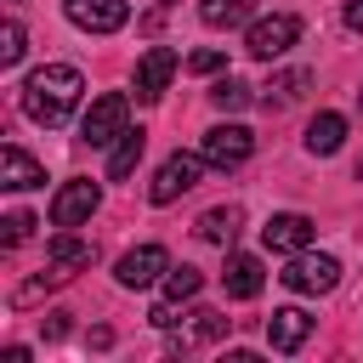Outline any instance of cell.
Returning <instances> with one entry per match:
<instances>
[{
	"label": "cell",
	"mask_w": 363,
	"mask_h": 363,
	"mask_svg": "<svg viewBox=\"0 0 363 363\" xmlns=\"http://www.w3.org/2000/svg\"><path fill=\"white\" fill-rule=\"evenodd\" d=\"M79 96H85V74L68 68V62H45V68H34L23 79V113L34 125H45V130L68 125V113L79 108Z\"/></svg>",
	"instance_id": "6da1fadb"
},
{
	"label": "cell",
	"mask_w": 363,
	"mask_h": 363,
	"mask_svg": "<svg viewBox=\"0 0 363 363\" xmlns=\"http://www.w3.org/2000/svg\"><path fill=\"white\" fill-rule=\"evenodd\" d=\"M125 119H130V96H125V91H108V96L91 102V113H85V125H79V142H85V147H113V142L130 130Z\"/></svg>",
	"instance_id": "7a4b0ae2"
},
{
	"label": "cell",
	"mask_w": 363,
	"mask_h": 363,
	"mask_svg": "<svg viewBox=\"0 0 363 363\" xmlns=\"http://www.w3.org/2000/svg\"><path fill=\"white\" fill-rule=\"evenodd\" d=\"M278 278H284V289H295V295H329V289L340 284V261H335V255L295 250V255H289V267H284Z\"/></svg>",
	"instance_id": "3957f363"
},
{
	"label": "cell",
	"mask_w": 363,
	"mask_h": 363,
	"mask_svg": "<svg viewBox=\"0 0 363 363\" xmlns=\"http://www.w3.org/2000/svg\"><path fill=\"white\" fill-rule=\"evenodd\" d=\"M295 40H301V17H295V11H272V17H255V23H250L244 51L261 57V62H272V57H284Z\"/></svg>",
	"instance_id": "277c9868"
},
{
	"label": "cell",
	"mask_w": 363,
	"mask_h": 363,
	"mask_svg": "<svg viewBox=\"0 0 363 363\" xmlns=\"http://www.w3.org/2000/svg\"><path fill=\"white\" fill-rule=\"evenodd\" d=\"M199 176H204V153H170V159L159 164V176H153V187H147V199H153V204H176L182 193H193V187H199Z\"/></svg>",
	"instance_id": "5b68a950"
},
{
	"label": "cell",
	"mask_w": 363,
	"mask_h": 363,
	"mask_svg": "<svg viewBox=\"0 0 363 363\" xmlns=\"http://www.w3.org/2000/svg\"><path fill=\"white\" fill-rule=\"evenodd\" d=\"M250 147H255V136H250L244 125H216V130H204V142H199V153H204L210 170H238V164L250 159Z\"/></svg>",
	"instance_id": "8992f818"
},
{
	"label": "cell",
	"mask_w": 363,
	"mask_h": 363,
	"mask_svg": "<svg viewBox=\"0 0 363 363\" xmlns=\"http://www.w3.org/2000/svg\"><path fill=\"white\" fill-rule=\"evenodd\" d=\"M170 272V255H164V244H136L130 255H119V267H113V278L125 284V289H147V284H159Z\"/></svg>",
	"instance_id": "52a82bcc"
},
{
	"label": "cell",
	"mask_w": 363,
	"mask_h": 363,
	"mask_svg": "<svg viewBox=\"0 0 363 363\" xmlns=\"http://www.w3.org/2000/svg\"><path fill=\"white\" fill-rule=\"evenodd\" d=\"M221 335H227V318L210 312V306H193V312L176 318V329H170V352H199V346H210V340H221Z\"/></svg>",
	"instance_id": "ba28073f"
},
{
	"label": "cell",
	"mask_w": 363,
	"mask_h": 363,
	"mask_svg": "<svg viewBox=\"0 0 363 363\" xmlns=\"http://www.w3.org/2000/svg\"><path fill=\"white\" fill-rule=\"evenodd\" d=\"M62 11H68V23L85 28V34H113V28H125V17H130L125 0H62Z\"/></svg>",
	"instance_id": "9c48e42d"
},
{
	"label": "cell",
	"mask_w": 363,
	"mask_h": 363,
	"mask_svg": "<svg viewBox=\"0 0 363 363\" xmlns=\"http://www.w3.org/2000/svg\"><path fill=\"white\" fill-rule=\"evenodd\" d=\"M96 199H102L96 182H62L57 199H51V227H79V221H91Z\"/></svg>",
	"instance_id": "30bf717a"
},
{
	"label": "cell",
	"mask_w": 363,
	"mask_h": 363,
	"mask_svg": "<svg viewBox=\"0 0 363 363\" xmlns=\"http://www.w3.org/2000/svg\"><path fill=\"white\" fill-rule=\"evenodd\" d=\"M312 216H301V210H278L267 227H261V238H267V250H278V255H295V250H306L312 244Z\"/></svg>",
	"instance_id": "8fae6325"
},
{
	"label": "cell",
	"mask_w": 363,
	"mask_h": 363,
	"mask_svg": "<svg viewBox=\"0 0 363 363\" xmlns=\"http://www.w3.org/2000/svg\"><path fill=\"white\" fill-rule=\"evenodd\" d=\"M170 74H176V51L170 45L142 51V62H136V102H159L164 85H170Z\"/></svg>",
	"instance_id": "7c38bea8"
},
{
	"label": "cell",
	"mask_w": 363,
	"mask_h": 363,
	"mask_svg": "<svg viewBox=\"0 0 363 363\" xmlns=\"http://www.w3.org/2000/svg\"><path fill=\"white\" fill-rule=\"evenodd\" d=\"M306 335H312V318H306L301 306H278V312L267 318V346H272V352H301Z\"/></svg>",
	"instance_id": "4fadbf2b"
},
{
	"label": "cell",
	"mask_w": 363,
	"mask_h": 363,
	"mask_svg": "<svg viewBox=\"0 0 363 363\" xmlns=\"http://www.w3.org/2000/svg\"><path fill=\"white\" fill-rule=\"evenodd\" d=\"M45 182V170L17 147V142H6L0 147V187H11V193H28V187H40Z\"/></svg>",
	"instance_id": "5bb4252c"
},
{
	"label": "cell",
	"mask_w": 363,
	"mask_h": 363,
	"mask_svg": "<svg viewBox=\"0 0 363 363\" xmlns=\"http://www.w3.org/2000/svg\"><path fill=\"white\" fill-rule=\"evenodd\" d=\"M261 284H267V272H261V261H255V255H227L221 289H227L233 301H255V295H261Z\"/></svg>",
	"instance_id": "9a60e30c"
},
{
	"label": "cell",
	"mask_w": 363,
	"mask_h": 363,
	"mask_svg": "<svg viewBox=\"0 0 363 363\" xmlns=\"http://www.w3.org/2000/svg\"><path fill=\"white\" fill-rule=\"evenodd\" d=\"M238 227H244V210H238V204H216V210L199 216V238H204V244H221V250L238 238Z\"/></svg>",
	"instance_id": "2e32d148"
},
{
	"label": "cell",
	"mask_w": 363,
	"mask_h": 363,
	"mask_svg": "<svg viewBox=\"0 0 363 363\" xmlns=\"http://www.w3.org/2000/svg\"><path fill=\"white\" fill-rule=\"evenodd\" d=\"M244 17H255V0H199L204 28H238Z\"/></svg>",
	"instance_id": "e0dca14e"
},
{
	"label": "cell",
	"mask_w": 363,
	"mask_h": 363,
	"mask_svg": "<svg viewBox=\"0 0 363 363\" xmlns=\"http://www.w3.org/2000/svg\"><path fill=\"white\" fill-rule=\"evenodd\" d=\"M340 142H346V119L340 113H318L306 125V153H335Z\"/></svg>",
	"instance_id": "ac0fdd59"
},
{
	"label": "cell",
	"mask_w": 363,
	"mask_h": 363,
	"mask_svg": "<svg viewBox=\"0 0 363 363\" xmlns=\"http://www.w3.org/2000/svg\"><path fill=\"white\" fill-rule=\"evenodd\" d=\"M51 261H57V267H91V261H96V244L62 227V233L51 238Z\"/></svg>",
	"instance_id": "d6986e66"
},
{
	"label": "cell",
	"mask_w": 363,
	"mask_h": 363,
	"mask_svg": "<svg viewBox=\"0 0 363 363\" xmlns=\"http://www.w3.org/2000/svg\"><path fill=\"white\" fill-rule=\"evenodd\" d=\"M142 147H147V136H142V130H125V136L113 142V159H108V176H113V182H125V176H130V170L142 164Z\"/></svg>",
	"instance_id": "ffe728a7"
},
{
	"label": "cell",
	"mask_w": 363,
	"mask_h": 363,
	"mask_svg": "<svg viewBox=\"0 0 363 363\" xmlns=\"http://www.w3.org/2000/svg\"><path fill=\"white\" fill-rule=\"evenodd\" d=\"M306 85H312V74H306V68H295V74H278V79L261 91V102H267V108H289V102H301V91H306Z\"/></svg>",
	"instance_id": "44dd1931"
},
{
	"label": "cell",
	"mask_w": 363,
	"mask_h": 363,
	"mask_svg": "<svg viewBox=\"0 0 363 363\" xmlns=\"http://www.w3.org/2000/svg\"><path fill=\"white\" fill-rule=\"evenodd\" d=\"M23 51H28V34H23V23L11 17V23L0 28V68H17V62H23Z\"/></svg>",
	"instance_id": "7402d4cb"
},
{
	"label": "cell",
	"mask_w": 363,
	"mask_h": 363,
	"mask_svg": "<svg viewBox=\"0 0 363 363\" xmlns=\"http://www.w3.org/2000/svg\"><path fill=\"white\" fill-rule=\"evenodd\" d=\"M199 284H204V278H199L193 267H170V272H164V301H193Z\"/></svg>",
	"instance_id": "603a6c76"
},
{
	"label": "cell",
	"mask_w": 363,
	"mask_h": 363,
	"mask_svg": "<svg viewBox=\"0 0 363 363\" xmlns=\"http://www.w3.org/2000/svg\"><path fill=\"white\" fill-rule=\"evenodd\" d=\"M210 102H216L221 113H238V108L250 102V85H238V79H216V85H210Z\"/></svg>",
	"instance_id": "cb8c5ba5"
},
{
	"label": "cell",
	"mask_w": 363,
	"mask_h": 363,
	"mask_svg": "<svg viewBox=\"0 0 363 363\" xmlns=\"http://www.w3.org/2000/svg\"><path fill=\"white\" fill-rule=\"evenodd\" d=\"M28 233H34V216H28V210H11V216L0 221V244H6V250H17Z\"/></svg>",
	"instance_id": "d4e9b609"
},
{
	"label": "cell",
	"mask_w": 363,
	"mask_h": 363,
	"mask_svg": "<svg viewBox=\"0 0 363 363\" xmlns=\"http://www.w3.org/2000/svg\"><path fill=\"white\" fill-rule=\"evenodd\" d=\"M68 318H74V312H45V318H40V335H45V340H62V335H68Z\"/></svg>",
	"instance_id": "484cf974"
},
{
	"label": "cell",
	"mask_w": 363,
	"mask_h": 363,
	"mask_svg": "<svg viewBox=\"0 0 363 363\" xmlns=\"http://www.w3.org/2000/svg\"><path fill=\"white\" fill-rule=\"evenodd\" d=\"M221 62H227L221 51H193V57H187V68H193V74H216Z\"/></svg>",
	"instance_id": "4316f807"
},
{
	"label": "cell",
	"mask_w": 363,
	"mask_h": 363,
	"mask_svg": "<svg viewBox=\"0 0 363 363\" xmlns=\"http://www.w3.org/2000/svg\"><path fill=\"white\" fill-rule=\"evenodd\" d=\"M346 28L363 34V0H346Z\"/></svg>",
	"instance_id": "83f0119b"
},
{
	"label": "cell",
	"mask_w": 363,
	"mask_h": 363,
	"mask_svg": "<svg viewBox=\"0 0 363 363\" xmlns=\"http://www.w3.org/2000/svg\"><path fill=\"white\" fill-rule=\"evenodd\" d=\"M357 182H363V159H357Z\"/></svg>",
	"instance_id": "f1b7e54d"
},
{
	"label": "cell",
	"mask_w": 363,
	"mask_h": 363,
	"mask_svg": "<svg viewBox=\"0 0 363 363\" xmlns=\"http://www.w3.org/2000/svg\"><path fill=\"white\" fill-rule=\"evenodd\" d=\"M164 6H170V0H164Z\"/></svg>",
	"instance_id": "f546056e"
}]
</instances>
